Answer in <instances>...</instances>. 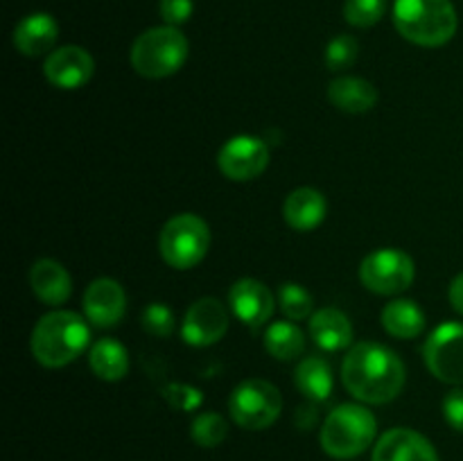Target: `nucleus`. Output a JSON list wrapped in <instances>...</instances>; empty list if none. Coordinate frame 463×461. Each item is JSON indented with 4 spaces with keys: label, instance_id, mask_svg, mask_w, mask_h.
<instances>
[{
    "label": "nucleus",
    "instance_id": "6",
    "mask_svg": "<svg viewBox=\"0 0 463 461\" xmlns=\"http://www.w3.org/2000/svg\"><path fill=\"white\" fill-rule=\"evenodd\" d=\"M211 249V229L194 212H179L163 224L158 233V253L172 269H193Z\"/></svg>",
    "mask_w": 463,
    "mask_h": 461
},
{
    "label": "nucleus",
    "instance_id": "5",
    "mask_svg": "<svg viewBox=\"0 0 463 461\" xmlns=\"http://www.w3.org/2000/svg\"><path fill=\"white\" fill-rule=\"evenodd\" d=\"M188 39L179 27L158 25L143 32L131 45V66L140 77L163 80L184 68L188 59Z\"/></svg>",
    "mask_w": 463,
    "mask_h": 461
},
{
    "label": "nucleus",
    "instance_id": "11",
    "mask_svg": "<svg viewBox=\"0 0 463 461\" xmlns=\"http://www.w3.org/2000/svg\"><path fill=\"white\" fill-rule=\"evenodd\" d=\"M229 330V310L215 296H202L188 307L181 324V337L188 346L206 348L220 342Z\"/></svg>",
    "mask_w": 463,
    "mask_h": 461
},
{
    "label": "nucleus",
    "instance_id": "4",
    "mask_svg": "<svg viewBox=\"0 0 463 461\" xmlns=\"http://www.w3.org/2000/svg\"><path fill=\"white\" fill-rule=\"evenodd\" d=\"M378 434V420L364 405L346 402L326 416L319 441L326 455L333 459H353L362 455Z\"/></svg>",
    "mask_w": 463,
    "mask_h": 461
},
{
    "label": "nucleus",
    "instance_id": "13",
    "mask_svg": "<svg viewBox=\"0 0 463 461\" xmlns=\"http://www.w3.org/2000/svg\"><path fill=\"white\" fill-rule=\"evenodd\" d=\"M231 312L247 328H262L271 319L276 307L274 292L258 278H240L229 289Z\"/></svg>",
    "mask_w": 463,
    "mask_h": 461
},
{
    "label": "nucleus",
    "instance_id": "19",
    "mask_svg": "<svg viewBox=\"0 0 463 461\" xmlns=\"http://www.w3.org/2000/svg\"><path fill=\"white\" fill-rule=\"evenodd\" d=\"M310 337L324 351H344L353 343V324L337 307H321L310 316Z\"/></svg>",
    "mask_w": 463,
    "mask_h": 461
},
{
    "label": "nucleus",
    "instance_id": "7",
    "mask_svg": "<svg viewBox=\"0 0 463 461\" xmlns=\"http://www.w3.org/2000/svg\"><path fill=\"white\" fill-rule=\"evenodd\" d=\"M229 411L235 425L244 429H265L279 420L283 411V396L269 380L249 378L233 389Z\"/></svg>",
    "mask_w": 463,
    "mask_h": 461
},
{
    "label": "nucleus",
    "instance_id": "12",
    "mask_svg": "<svg viewBox=\"0 0 463 461\" xmlns=\"http://www.w3.org/2000/svg\"><path fill=\"white\" fill-rule=\"evenodd\" d=\"M95 61L81 45H61L45 57L43 75L52 86L61 90H77L90 81Z\"/></svg>",
    "mask_w": 463,
    "mask_h": 461
},
{
    "label": "nucleus",
    "instance_id": "17",
    "mask_svg": "<svg viewBox=\"0 0 463 461\" xmlns=\"http://www.w3.org/2000/svg\"><path fill=\"white\" fill-rule=\"evenodd\" d=\"M30 287L34 296L45 306H63L72 294V276L61 262L41 258L30 269Z\"/></svg>",
    "mask_w": 463,
    "mask_h": 461
},
{
    "label": "nucleus",
    "instance_id": "25",
    "mask_svg": "<svg viewBox=\"0 0 463 461\" xmlns=\"http://www.w3.org/2000/svg\"><path fill=\"white\" fill-rule=\"evenodd\" d=\"M229 434V425H226L224 416L215 414V411H203V414L194 416L193 425H190V437L197 446L202 447H217Z\"/></svg>",
    "mask_w": 463,
    "mask_h": 461
},
{
    "label": "nucleus",
    "instance_id": "20",
    "mask_svg": "<svg viewBox=\"0 0 463 461\" xmlns=\"http://www.w3.org/2000/svg\"><path fill=\"white\" fill-rule=\"evenodd\" d=\"M328 99L344 113H366L378 104V89L364 77L344 75L330 81Z\"/></svg>",
    "mask_w": 463,
    "mask_h": 461
},
{
    "label": "nucleus",
    "instance_id": "2",
    "mask_svg": "<svg viewBox=\"0 0 463 461\" xmlns=\"http://www.w3.org/2000/svg\"><path fill=\"white\" fill-rule=\"evenodd\" d=\"M90 343L89 319L72 310H54L36 321L30 351L45 369H61L75 362Z\"/></svg>",
    "mask_w": 463,
    "mask_h": 461
},
{
    "label": "nucleus",
    "instance_id": "26",
    "mask_svg": "<svg viewBox=\"0 0 463 461\" xmlns=\"http://www.w3.org/2000/svg\"><path fill=\"white\" fill-rule=\"evenodd\" d=\"M279 303L283 315L289 321H303L307 316H312V306H315V298L307 292L306 287H301L298 283H283L279 287Z\"/></svg>",
    "mask_w": 463,
    "mask_h": 461
},
{
    "label": "nucleus",
    "instance_id": "21",
    "mask_svg": "<svg viewBox=\"0 0 463 461\" xmlns=\"http://www.w3.org/2000/svg\"><path fill=\"white\" fill-rule=\"evenodd\" d=\"M384 330L396 339H414L425 330V312L411 298H393L380 315Z\"/></svg>",
    "mask_w": 463,
    "mask_h": 461
},
{
    "label": "nucleus",
    "instance_id": "15",
    "mask_svg": "<svg viewBox=\"0 0 463 461\" xmlns=\"http://www.w3.org/2000/svg\"><path fill=\"white\" fill-rule=\"evenodd\" d=\"M373 461H439L428 437L410 428H393L378 438Z\"/></svg>",
    "mask_w": 463,
    "mask_h": 461
},
{
    "label": "nucleus",
    "instance_id": "16",
    "mask_svg": "<svg viewBox=\"0 0 463 461\" xmlns=\"http://www.w3.org/2000/svg\"><path fill=\"white\" fill-rule=\"evenodd\" d=\"M59 39V23L50 14L34 12L14 27V48L25 57H43L52 52Z\"/></svg>",
    "mask_w": 463,
    "mask_h": 461
},
{
    "label": "nucleus",
    "instance_id": "27",
    "mask_svg": "<svg viewBox=\"0 0 463 461\" xmlns=\"http://www.w3.org/2000/svg\"><path fill=\"white\" fill-rule=\"evenodd\" d=\"M387 0H346L344 18L353 27H373L384 16Z\"/></svg>",
    "mask_w": 463,
    "mask_h": 461
},
{
    "label": "nucleus",
    "instance_id": "32",
    "mask_svg": "<svg viewBox=\"0 0 463 461\" xmlns=\"http://www.w3.org/2000/svg\"><path fill=\"white\" fill-rule=\"evenodd\" d=\"M443 416H446L448 425L457 432L463 434V389H452L446 398H443Z\"/></svg>",
    "mask_w": 463,
    "mask_h": 461
},
{
    "label": "nucleus",
    "instance_id": "24",
    "mask_svg": "<svg viewBox=\"0 0 463 461\" xmlns=\"http://www.w3.org/2000/svg\"><path fill=\"white\" fill-rule=\"evenodd\" d=\"M265 348L280 362H292L306 351V334L294 321H274L265 330Z\"/></svg>",
    "mask_w": 463,
    "mask_h": 461
},
{
    "label": "nucleus",
    "instance_id": "28",
    "mask_svg": "<svg viewBox=\"0 0 463 461\" xmlns=\"http://www.w3.org/2000/svg\"><path fill=\"white\" fill-rule=\"evenodd\" d=\"M357 54H360V43H357L355 36L339 34L326 48V66L330 71H346L357 61Z\"/></svg>",
    "mask_w": 463,
    "mask_h": 461
},
{
    "label": "nucleus",
    "instance_id": "33",
    "mask_svg": "<svg viewBox=\"0 0 463 461\" xmlns=\"http://www.w3.org/2000/svg\"><path fill=\"white\" fill-rule=\"evenodd\" d=\"M448 296H450L452 307L463 316V274L455 276L450 283V289H448Z\"/></svg>",
    "mask_w": 463,
    "mask_h": 461
},
{
    "label": "nucleus",
    "instance_id": "3",
    "mask_svg": "<svg viewBox=\"0 0 463 461\" xmlns=\"http://www.w3.org/2000/svg\"><path fill=\"white\" fill-rule=\"evenodd\" d=\"M393 25L402 39L420 48H441L459 27L452 0H396Z\"/></svg>",
    "mask_w": 463,
    "mask_h": 461
},
{
    "label": "nucleus",
    "instance_id": "14",
    "mask_svg": "<svg viewBox=\"0 0 463 461\" xmlns=\"http://www.w3.org/2000/svg\"><path fill=\"white\" fill-rule=\"evenodd\" d=\"M84 316L95 328H113L127 312L125 287L116 278H95L84 292Z\"/></svg>",
    "mask_w": 463,
    "mask_h": 461
},
{
    "label": "nucleus",
    "instance_id": "18",
    "mask_svg": "<svg viewBox=\"0 0 463 461\" xmlns=\"http://www.w3.org/2000/svg\"><path fill=\"white\" fill-rule=\"evenodd\" d=\"M326 215H328V202H326L324 193H319L317 188L303 185V188L292 190V193L285 197V224H288L289 229L298 230V233L315 230L317 226L326 220Z\"/></svg>",
    "mask_w": 463,
    "mask_h": 461
},
{
    "label": "nucleus",
    "instance_id": "8",
    "mask_svg": "<svg viewBox=\"0 0 463 461\" xmlns=\"http://www.w3.org/2000/svg\"><path fill=\"white\" fill-rule=\"evenodd\" d=\"M416 278V265L402 249H378L371 251L360 265V280L369 292L380 296H396L411 287Z\"/></svg>",
    "mask_w": 463,
    "mask_h": 461
},
{
    "label": "nucleus",
    "instance_id": "31",
    "mask_svg": "<svg viewBox=\"0 0 463 461\" xmlns=\"http://www.w3.org/2000/svg\"><path fill=\"white\" fill-rule=\"evenodd\" d=\"M158 9H161V16L167 25L179 27L190 21L194 5L193 0H161V3H158Z\"/></svg>",
    "mask_w": 463,
    "mask_h": 461
},
{
    "label": "nucleus",
    "instance_id": "30",
    "mask_svg": "<svg viewBox=\"0 0 463 461\" xmlns=\"http://www.w3.org/2000/svg\"><path fill=\"white\" fill-rule=\"evenodd\" d=\"M163 398L167 400V405L176 411H194L203 402L202 391L193 384L185 382H170L163 387Z\"/></svg>",
    "mask_w": 463,
    "mask_h": 461
},
{
    "label": "nucleus",
    "instance_id": "10",
    "mask_svg": "<svg viewBox=\"0 0 463 461\" xmlns=\"http://www.w3.org/2000/svg\"><path fill=\"white\" fill-rule=\"evenodd\" d=\"M267 165H269V147L258 136H233L222 145L217 154V167L231 181L258 179Z\"/></svg>",
    "mask_w": 463,
    "mask_h": 461
},
{
    "label": "nucleus",
    "instance_id": "23",
    "mask_svg": "<svg viewBox=\"0 0 463 461\" xmlns=\"http://www.w3.org/2000/svg\"><path fill=\"white\" fill-rule=\"evenodd\" d=\"M90 371L104 382H118L129 371V351L118 339L104 337L90 346L89 353Z\"/></svg>",
    "mask_w": 463,
    "mask_h": 461
},
{
    "label": "nucleus",
    "instance_id": "1",
    "mask_svg": "<svg viewBox=\"0 0 463 461\" xmlns=\"http://www.w3.org/2000/svg\"><path fill=\"white\" fill-rule=\"evenodd\" d=\"M407 369L401 357L378 342H360L348 348L342 362V382L355 400L387 405L401 396Z\"/></svg>",
    "mask_w": 463,
    "mask_h": 461
},
{
    "label": "nucleus",
    "instance_id": "29",
    "mask_svg": "<svg viewBox=\"0 0 463 461\" xmlns=\"http://www.w3.org/2000/svg\"><path fill=\"white\" fill-rule=\"evenodd\" d=\"M140 324L143 328L147 330L152 337H161L167 339L176 328V319H175V312L170 310V306L165 303H149L147 307L143 310V316H140Z\"/></svg>",
    "mask_w": 463,
    "mask_h": 461
},
{
    "label": "nucleus",
    "instance_id": "9",
    "mask_svg": "<svg viewBox=\"0 0 463 461\" xmlns=\"http://www.w3.org/2000/svg\"><path fill=\"white\" fill-rule=\"evenodd\" d=\"M423 360L434 378L463 387V324L448 321L434 328L423 346Z\"/></svg>",
    "mask_w": 463,
    "mask_h": 461
},
{
    "label": "nucleus",
    "instance_id": "22",
    "mask_svg": "<svg viewBox=\"0 0 463 461\" xmlns=\"http://www.w3.org/2000/svg\"><path fill=\"white\" fill-rule=\"evenodd\" d=\"M294 382L303 398H307L310 402H324L333 393V369L324 357L307 355L298 362L297 371H294Z\"/></svg>",
    "mask_w": 463,
    "mask_h": 461
}]
</instances>
